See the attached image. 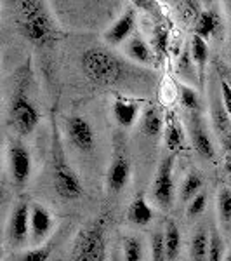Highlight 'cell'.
<instances>
[{"mask_svg": "<svg viewBox=\"0 0 231 261\" xmlns=\"http://www.w3.org/2000/svg\"><path fill=\"white\" fill-rule=\"evenodd\" d=\"M16 6L18 30L26 40L39 47H52L60 40V30L50 16L47 4L42 0H19Z\"/></svg>", "mask_w": 231, "mask_h": 261, "instance_id": "obj_1", "label": "cell"}, {"mask_svg": "<svg viewBox=\"0 0 231 261\" xmlns=\"http://www.w3.org/2000/svg\"><path fill=\"white\" fill-rule=\"evenodd\" d=\"M82 71L94 86H111L120 79L122 65L106 49L91 47L82 54Z\"/></svg>", "mask_w": 231, "mask_h": 261, "instance_id": "obj_2", "label": "cell"}, {"mask_svg": "<svg viewBox=\"0 0 231 261\" xmlns=\"http://www.w3.org/2000/svg\"><path fill=\"white\" fill-rule=\"evenodd\" d=\"M106 258V216L101 214L78 233L71 261H104Z\"/></svg>", "mask_w": 231, "mask_h": 261, "instance_id": "obj_3", "label": "cell"}, {"mask_svg": "<svg viewBox=\"0 0 231 261\" xmlns=\"http://www.w3.org/2000/svg\"><path fill=\"white\" fill-rule=\"evenodd\" d=\"M40 122V112L24 92L12 96L9 107V125L21 136L32 134Z\"/></svg>", "mask_w": 231, "mask_h": 261, "instance_id": "obj_4", "label": "cell"}, {"mask_svg": "<svg viewBox=\"0 0 231 261\" xmlns=\"http://www.w3.org/2000/svg\"><path fill=\"white\" fill-rule=\"evenodd\" d=\"M52 181H54V190L57 195L65 200H73L83 193L80 178L77 172L70 167V164L65 161L61 151L54 148V171H52Z\"/></svg>", "mask_w": 231, "mask_h": 261, "instance_id": "obj_5", "label": "cell"}, {"mask_svg": "<svg viewBox=\"0 0 231 261\" xmlns=\"http://www.w3.org/2000/svg\"><path fill=\"white\" fill-rule=\"evenodd\" d=\"M174 155H169L160 162L157 178L153 183V199L163 209H169L174 204Z\"/></svg>", "mask_w": 231, "mask_h": 261, "instance_id": "obj_6", "label": "cell"}, {"mask_svg": "<svg viewBox=\"0 0 231 261\" xmlns=\"http://www.w3.org/2000/svg\"><path fill=\"white\" fill-rule=\"evenodd\" d=\"M211 117L222 146L231 151V119L222 103L221 86L216 84V81L211 82Z\"/></svg>", "mask_w": 231, "mask_h": 261, "instance_id": "obj_7", "label": "cell"}, {"mask_svg": "<svg viewBox=\"0 0 231 261\" xmlns=\"http://www.w3.org/2000/svg\"><path fill=\"white\" fill-rule=\"evenodd\" d=\"M7 162H9L11 178L18 187H23L32 174V155L30 150L21 141H11L7 148Z\"/></svg>", "mask_w": 231, "mask_h": 261, "instance_id": "obj_8", "label": "cell"}, {"mask_svg": "<svg viewBox=\"0 0 231 261\" xmlns=\"http://www.w3.org/2000/svg\"><path fill=\"white\" fill-rule=\"evenodd\" d=\"M66 133L70 136V141L77 150L83 153H91L96 145V134L91 122L82 115H71L66 119Z\"/></svg>", "mask_w": 231, "mask_h": 261, "instance_id": "obj_9", "label": "cell"}, {"mask_svg": "<svg viewBox=\"0 0 231 261\" xmlns=\"http://www.w3.org/2000/svg\"><path fill=\"white\" fill-rule=\"evenodd\" d=\"M30 235V205L19 202L11 213L7 223V239L12 246H23Z\"/></svg>", "mask_w": 231, "mask_h": 261, "instance_id": "obj_10", "label": "cell"}, {"mask_svg": "<svg viewBox=\"0 0 231 261\" xmlns=\"http://www.w3.org/2000/svg\"><path fill=\"white\" fill-rule=\"evenodd\" d=\"M188 133L191 136V143L195 146L196 153L200 157L207 159V161H214L216 159V146H214L211 136L205 129V124L200 120L198 113H191L188 117Z\"/></svg>", "mask_w": 231, "mask_h": 261, "instance_id": "obj_11", "label": "cell"}, {"mask_svg": "<svg viewBox=\"0 0 231 261\" xmlns=\"http://www.w3.org/2000/svg\"><path fill=\"white\" fill-rule=\"evenodd\" d=\"M134 27H136V11L125 9L119 18H117L115 23L104 32L103 39L108 45H120L132 37Z\"/></svg>", "mask_w": 231, "mask_h": 261, "instance_id": "obj_12", "label": "cell"}, {"mask_svg": "<svg viewBox=\"0 0 231 261\" xmlns=\"http://www.w3.org/2000/svg\"><path fill=\"white\" fill-rule=\"evenodd\" d=\"M129 178H131V162H129L127 155L119 151V153H115L106 172L108 190L113 193L122 192L125 188V185L129 183Z\"/></svg>", "mask_w": 231, "mask_h": 261, "instance_id": "obj_13", "label": "cell"}, {"mask_svg": "<svg viewBox=\"0 0 231 261\" xmlns=\"http://www.w3.org/2000/svg\"><path fill=\"white\" fill-rule=\"evenodd\" d=\"M52 214L42 204L30 205V235L35 242L44 241L52 228Z\"/></svg>", "mask_w": 231, "mask_h": 261, "instance_id": "obj_14", "label": "cell"}, {"mask_svg": "<svg viewBox=\"0 0 231 261\" xmlns=\"http://www.w3.org/2000/svg\"><path fill=\"white\" fill-rule=\"evenodd\" d=\"M111 112L115 120L122 127H132L139 115V101L125 98V96H115L111 105Z\"/></svg>", "mask_w": 231, "mask_h": 261, "instance_id": "obj_15", "label": "cell"}, {"mask_svg": "<svg viewBox=\"0 0 231 261\" xmlns=\"http://www.w3.org/2000/svg\"><path fill=\"white\" fill-rule=\"evenodd\" d=\"M221 30H222V19L216 9L201 11L200 18L195 21V35L201 37V39L217 37Z\"/></svg>", "mask_w": 231, "mask_h": 261, "instance_id": "obj_16", "label": "cell"}, {"mask_svg": "<svg viewBox=\"0 0 231 261\" xmlns=\"http://www.w3.org/2000/svg\"><path fill=\"white\" fill-rule=\"evenodd\" d=\"M125 54L132 61L141 63V65H151L155 61V56H157L151 45L139 35H132L125 42Z\"/></svg>", "mask_w": 231, "mask_h": 261, "instance_id": "obj_17", "label": "cell"}, {"mask_svg": "<svg viewBox=\"0 0 231 261\" xmlns=\"http://www.w3.org/2000/svg\"><path fill=\"white\" fill-rule=\"evenodd\" d=\"M129 221L134 223L136 226H146L153 221V209L145 199V195H137L129 205Z\"/></svg>", "mask_w": 231, "mask_h": 261, "instance_id": "obj_18", "label": "cell"}, {"mask_svg": "<svg viewBox=\"0 0 231 261\" xmlns=\"http://www.w3.org/2000/svg\"><path fill=\"white\" fill-rule=\"evenodd\" d=\"M209 237L205 226H198V230L193 233L190 244V259L191 261H207L209 259Z\"/></svg>", "mask_w": 231, "mask_h": 261, "instance_id": "obj_19", "label": "cell"}, {"mask_svg": "<svg viewBox=\"0 0 231 261\" xmlns=\"http://www.w3.org/2000/svg\"><path fill=\"white\" fill-rule=\"evenodd\" d=\"M141 129L148 138H158L163 130V117L158 108L150 107L142 113Z\"/></svg>", "mask_w": 231, "mask_h": 261, "instance_id": "obj_20", "label": "cell"}, {"mask_svg": "<svg viewBox=\"0 0 231 261\" xmlns=\"http://www.w3.org/2000/svg\"><path fill=\"white\" fill-rule=\"evenodd\" d=\"M163 235H165L167 261H174L178 258L179 249H181V231H179L174 221H167L165 228H163Z\"/></svg>", "mask_w": 231, "mask_h": 261, "instance_id": "obj_21", "label": "cell"}, {"mask_svg": "<svg viewBox=\"0 0 231 261\" xmlns=\"http://www.w3.org/2000/svg\"><path fill=\"white\" fill-rule=\"evenodd\" d=\"M201 188H204V178H201V174L196 171H190L181 185V199L188 204V202H191L200 192H204Z\"/></svg>", "mask_w": 231, "mask_h": 261, "instance_id": "obj_22", "label": "cell"}, {"mask_svg": "<svg viewBox=\"0 0 231 261\" xmlns=\"http://www.w3.org/2000/svg\"><path fill=\"white\" fill-rule=\"evenodd\" d=\"M163 136H165L167 148L172 150V151H176L184 143V130L181 127V124H179V120L176 119V115H170L169 117Z\"/></svg>", "mask_w": 231, "mask_h": 261, "instance_id": "obj_23", "label": "cell"}, {"mask_svg": "<svg viewBox=\"0 0 231 261\" xmlns=\"http://www.w3.org/2000/svg\"><path fill=\"white\" fill-rule=\"evenodd\" d=\"M190 50H191V56H193L195 65L198 66L200 70H204L205 63L209 61V44H207V40L201 39V37H198V35H193Z\"/></svg>", "mask_w": 231, "mask_h": 261, "instance_id": "obj_24", "label": "cell"}, {"mask_svg": "<svg viewBox=\"0 0 231 261\" xmlns=\"http://www.w3.org/2000/svg\"><path fill=\"white\" fill-rule=\"evenodd\" d=\"M178 73L181 75L183 79H186V81L196 84V65H195V61H193V56H191L190 49L183 50V54L179 56Z\"/></svg>", "mask_w": 231, "mask_h": 261, "instance_id": "obj_25", "label": "cell"}, {"mask_svg": "<svg viewBox=\"0 0 231 261\" xmlns=\"http://www.w3.org/2000/svg\"><path fill=\"white\" fill-rule=\"evenodd\" d=\"M217 214L224 226L231 225V190L229 188H221L217 193Z\"/></svg>", "mask_w": 231, "mask_h": 261, "instance_id": "obj_26", "label": "cell"}, {"mask_svg": "<svg viewBox=\"0 0 231 261\" xmlns=\"http://www.w3.org/2000/svg\"><path fill=\"white\" fill-rule=\"evenodd\" d=\"M124 247V259L125 261H142V244L134 235H127L122 241Z\"/></svg>", "mask_w": 231, "mask_h": 261, "instance_id": "obj_27", "label": "cell"}, {"mask_svg": "<svg viewBox=\"0 0 231 261\" xmlns=\"http://www.w3.org/2000/svg\"><path fill=\"white\" fill-rule=\"evenodd\" d=\"M179 96H181V103L190 113H198L201 108V99L193 87L190 86H181L179 87Z\"/></svg>", "mask_w": 231, "mask_h": 261, "instance_id": "obj_28", "label": "cell"}, {"mask_svg": "<svg viewBox=\"0 0 231 261\" xmlns=\"http://www.w3.org/2000/svg\"><path fill=\"white\" fill-rule=\"evenodd\" d=\"M52 244H42V246L33 247L30 251H24L18 256V261H49L52 256Z\"/></svg>", "mask_w": 231, "mask_h": 261, "instance_id": "obj_29", "label": "cell"}, {"mask_svg": "<svg viewBox=\"0 0 231 261\" xmlns=\"http://www.w3.org/2000/svg\"><path fill=\"white\" fill-rule=\"evenodd\" d=\"M151 261H167V247L163 231H155L151 235Z\"/></svg>", "mask_w": 231, "mask_h": 261, "instance_id": "obj_30", "label": "cell"}, {"mask_svg": "<svg viewBox=\"0 0 231 261\" xmlns=\"http://www.w3.org/2000/svg\"><path fill=\"white\" fill-rule=\"evenodd\" d=\"M167 49H169V30L160 24L153 30V50L157 56H163Z\"/></svg>", "mask_w": 231, "mask_h": 261, "instance_id": "obj_31", "label": "cell"}, {"mask_svg": "<svg viewBox=\"0 0 231 261\" xmlns=\"http://www.w3.org/2000/svg\"><path fill=\"white\" fill-rule=\"evenodd\" d=\"M224 258V242H222L219 231L214 228L211 231V242H209V259L207 261H222Z\"/></svg>", "mask_w": 231, "mask_h": 261, "instance_id": "obj_32", "label": "cell"}, {"mask_svg": "<svg viewBox=\"0 0 231 261\" xmlns=\"http://www.w3.org/2000/svg\"><path fill=\"white\" fill-rule=\"evenodd\" d=\"M179 12H181V18L186 23H195L201 14L200 2H193V0H186V2L179 4Z\"/></svg>", "mask_w": 231, "mask_h": 261, "instance_id": "obj_33", "label": "cell"}, {"mask_svg": "<svg viewBox=\"0 0 231 261\" xmlns=\"http://www.w3.org/2000/svg\"><path fill=\"white\" fill-rule=\"evenodd\" d=\"M205 205H207V193L200 192L198 195H196L191 202H188V205H186V216L190 218V220H191V218L200 216V214L205 211Z\"/></svg>", "mask_w": 231, "mask_h": 261, "instance_id": "obj_34", "label": "cell"}, {"mask_svg": "<svg viewBox=\"0 0 231 261\" xmlns=\"http://www.w3.org/2000/svg\"><path fill=\"white\" fill-rule=\"evenodd\" d=\"M214 70H216V75H217V79H219V82L226 84L231 89V66L222 63L221 60H216L214 61Z\"/></svg>", "mask_w": 231, "mask_h": 261, "instance_id": "obj_35", "label": "cell"}, {"mask_svg": "<svg viewBox=\"0 0 231 261\" xmlns=\"http://www.w3.org/2000/svg\"><path fill=\"white\" fill-rule=\"evenodd\" d=\"M219 86H221V96H222V103H224V108H226V112H228V115H229V119H231V89L226 84H222L219 82Z\"/></svg>", "mask_w": 231, "mask_h": 261, "instance_id": "obj_36", "label": "cell"}, {"mask_svg": "<svg viewBox=\"0 0 231 261\" xmlns=\"http://www.w3.org/2000/svg\"><path fill=\"white\" fill-rule=\"evenodd\" d=\"M134 6H137V7H141V9H146V11H148V9H151V7L155 6V4H153V2H142V0L139 2V0H137V2H134Z\"/></svg>", "mask_w": 231, "mask_h": 261, "instance_id": "obj_37", "label": "cell"}, {"mask_svg": "<svg viewBox=\"0 0 231 261\" xmlns=\"http://www.w3.org/2000/svg\"><path fill=\"white\" fill-rule=\"evenodd\" d=\"M224 171L228 172L231 176V155H228V159H226V164H224Z\"/></svg>", "mask_w": 231, "mask_h": 261, "instance_id": "obj_38", "label": "cell"}, {"mask_svg": "<svg viewBox=\"0 0 231 261\" xmlns=\"http://www.w3.org/2000/svg\"><path fill=\"white\" fill-rule=\"evenodd\" d=\"M111 261H122V258H120V256H119V254H117V252H115V254L111 256Z\"/></svg>", "mask_w": 231, "mask_h": 261, "instance_id": "obj_39", "label": "cell"}, {"mask_svg": "<svg viewBox=\"0 0 231 261\" xmlns=\"http://www.w3.org/2000/svg\"><path fill=\"white\" fill-rule=\"evenodd\" d=\"M224 261H231V251L228 252V256H226V259Z\"/></svg>", "mask_w": 231, "mask_h": 261, "instance_id": "obj_40", "label": "cell"}, {"mask_svg": "<svg viewBox=\"0 0 231 261\" xmlns=\"http://www.w3.org/2000/svg\"><path fill=\"white\" fill-rule=\"evenodd\" d=\"M229 61H231V45H229Z\"/></svg>", "mask_w": 231, "mask_h": 261, "instance_id": "obj_41", "label": "cell"}, {"mask_svg": "<svg viewBox=\"0 0 231 261\" xmlns=\"http://www.w3.org/2000/svg\"><path fill=\"white\" fill-rule=\"evenodd\" d=\"M229 185H231V176H229Z\"/></svg>", "mask_w": 231, "mask_h": 261, "instance_id": "obj_42", "label": "cell"}]
</instances>
